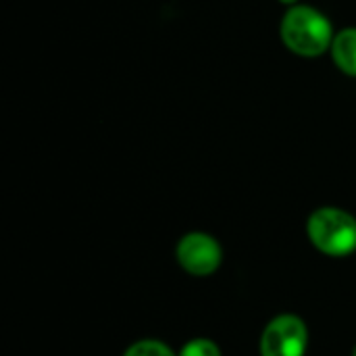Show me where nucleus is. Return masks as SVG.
I'll use <instances>...</instances> for the list:
<instances>
[{
    "label": "nucleus",
    "instance_id": "obj_1",
    "mask_svg": "<svg viewBox=\"0 0 356 356\" xmlns=\"http://www.w3.org/2000/svg\"><path fill=\"white\" fill-rule=\"evenodd\" d=\"M284 44L300 56H317L332 48V23L311 6H294L282 21Z\"/></svg>",
    "mask_w": 356,
    "mask_h": 356
},
{
    "label": "nucleus",
    "instance_id": "obj_2",
    "mask_svg": "<svg viewBox=\"0 0 356 356\" xmlns=\"http://www.w3.org/2000/svg\"><path fill=\"white\" fill-rule=\"evenodd\" d=\"M311 244L327 257H348L356 250V219L334 207L317 209L307 223Z\"/></svg>",
    "mask_w": 356,
    "mask_h": 356
},
{
    "label": "nucleus",
    "instance_id": "obj_3",
    "mask_svg": "<svg viewBox=\"0 0 356 356\" xmlns=\"http://www.w3.org/2000/svg\"><path fill=\"white\" fill-rule=\"evenodd\" d=\"M309 346L307 323L296 315H280L261 336V356H305Z\"/></svg>",
    "mask_w": 356,
    "mask_h": 356
},
{
    "label": "nucleus",
    "instance_id": "obj_4",
    "mask_svg": "<svg viewBox=\"0 0 356 356\" xmlns=\"http://www.w3.org/2000/svg\"><path fill=\"white\" fill-rule=\"evenodd\" d=\"M175 257L184 271L196 277H207L219 269L223 261V250L213 236L202 232H192L179 240Z\"/></svg>",
    "mask_w": 356,
    "mask_h": 356
},
{
    "label": "nucleus",
    "instance_id": "obj_5",
    "mask_svg": "<svg viewBox=\"0 0 356 356\" xmlns=\"http://www.w3.org/2000/svg\"><path fill=\"white\" fill-rule=\"evenodd\" d=\"M332 56L344 73L356 77V27L336 33L332 42Z\"/></svg>",
    "mask_w": 356,
    "mask_h": 356
},
{
    "label": "nucleus",
    "instance_id": "obj_6",
    "mask_svg": "<svg viewBox=\"0 0 356 356\" xmlns=\"http://www.w3.org/2000/svg\"><path fill=\"white\" fill-rule=\"evenodd\" d=\"M123 356H177L167 344L159 340H140L131 344Z\"/></svg>",
    "mask_w": 356,
    "mask_h": 356
},
{
    "label": "nucleus",
    "instance_id": "obj_7",
    "mask_svg": "<svg viewBox=\"0 0 356 356\" xmlns=\"http://www.w3.org/2000/svg\"><path fill=\"white\" fill-rule=\"evenodd\" d=\"M177 356H221L219 346L209 340V338H196V340H190Z\"/></svg>",
    "mask_w": 356,
    "mask_h": 356
},
{
    "label": "nucleus",
    "instance_id": "obj_8",
    "mask_svg": "<svg viewBox=\"0 0 356 356\" xmlns=\"http://www.w3.org/2000/svg\"><path fill=\"white\" fill-rule=\"evenodd\" d=\"M282 2H288V4H292V2H296V0H282Z\"/></svg>",
    "mask_w": 356,
    "mask_h": 356
},
{
    "label": "nucleus",
    "instance_id": "obj_9",
    "mask_svg": "<svg viewBox=\"0 0 356 356\" xmlns=\"http://www.w3.org/2000/svg\"><path fill=\"white\" fill-rule=\"evenodd\" d=\"M353 356H356V346H355V350H353Z\"/></svg>",
    "mask_w": 356,
    "mask_h": 356
}]
</instances>
